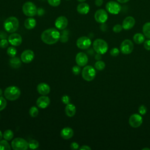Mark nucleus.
Masks as SVG:
<instances>
[{
    "label": "nucleus",
    "instance_id": "8fccbe9b",
    "mask_svg": "<svg viewBox=\"0 0 150 150\" xmlns=\"http://www.w3.org/2000/svg\"><path fill=\"white\" fill-rule=\"evenodd\" d=\"M79 2H84V1H86V0H77Z\"/></svg>",
    "mask_w": 150,
    "mask_h": 150
},
{
    "label": "nucleus",
    "instance_id": "a878e982",
    "mask_svg": "<svg viewBox=\"0 0 150 150\" xmlns=\"http://www.w3.org/2000/svg\"><path fill=\"white\" fill-rule=\"evenodd\" d=\"M142 32L146 38L150 39V22H146L143 25Z\"/></svg>",
    "mask_w": 150,
    "mask_h": 150
},
{
    "label": "nucleus",
    "instance_id": "f8f14e48",
    "mask_svg": "<svg viewBox=\"0 0 150 150\" xmlns=\"http://www.w3.org/2000/svg\"><path fill=\"white\" fill-rule=\"evenodd\" d=\"M143 121L142 117L138 114L131 115L129 118V124L133 128H138L142 124Z\"/></svg>",
    "mask_w": 150,
    "mask_h": 150
},
{
    "label": "nucleus",
    "instance_id": "c85d7f7f",
    "mask_svg": "<svg viewBox=\"0 0 150 150\" xmlns=\"http://www.w3.org/2000/svg\"><path fill=\"white\" fill-rule=\"evenodd\" d=\"M28 145H29V148L31 149H37L39 147V144L38 141L35 139H31L29 141Z\"/></svg>",
    "mask_w": 150,
    "mask_h": 150
},
{
    "label": "nucleus",
    "instance_id": "6ab92c4d",
    "mask_svg": "<svg viewBox=\"0 0 150 150\" xmlns=\"http://www.w3.org/2000/svg\"><path fill=\"white\" fill-rule=\"evenodd\" d=\"M74 135V131L70 127H66L63 128L60 131V136L64 139H69L71 138Z\"/></svg>",
    "mask_w": 150,
    "mask_h": 150
},
{
    "label": "nucleus",
    "instance_id": "f704fd0d",
    "mask_svg": "<svg viewBox=\"0 0 150 150\" xmlns=\"http://www.w3.org/2000/svg\"><path fill=\"white\" fill-rule=\"evenodd\" d=\"M81 71V69L80 67V66H74L72 67V72L74 75H78L80 74Z\"/></svg>",
    "mask_w": 150,
    "mask_h": 150
},
{
    "label": "nucleus",
    "instance_id": "412c9836",
    "mask_svg": "<svg viewBox=\"0 0 150 150\" xmlns=\"http://www.w3.org/2000/svg\"><path fill=\"white\" fill-rule=\"evenodd\" d=\"M77 12L82 15H86L90 11L89 5L85 2H81L77 6Z\"/></svg>",
    "mask_w": 150,
    "mask_h": 150
},
{
    "label": "nucleus",
    "instance_id": "f257e3e1",
    "mask_svg": "<svg viewBox=\"0 0 150 150\" xmlns=\"http://www.w3.org/2000/svg\"><path fill=\"white\" fill-rule=\"evenodd\" d=\"M60 32L55 28L47 29L44 30L41 35L42 40L47 45L56 43L60 39Z\"/></svg>",
    "mask_w": 150,
    "mask_h": 150
},
{
    "label": "nucleus",
    "instance_id": "a211bd4d",
    "mask_svg": "<svg viewBox=\"0 0 150 150\" xmlns=\"http://www.w3.org/2000/svg\"><path fill=\"white\" fill-rule=\"evenodd\" d=\"M135 23V19L131 16L126 17L122 23V28L125 30H129L132 29Z\"/></svg>",
    "mask_w": 150,
    "mask_h": 150
},
{
    "label": "nucleus",
    "instance_id": "4be33fe9",
    "mask_svg": "<svg viewBox=\"0 0 150 150\" xmlns=\"http://www.w3.org/2000/svg\"><path fill=\"white\" fill-rule=\"evenodd\" d=\"M76 108L75 105L73 104L69 103L66 104L65 107V112L68 117H71L74 116L76 114Z\"/></svg>",
    "mask_w": 150,
    "mask_h": 150
},
{
    "label": "nucleus",
    "instance_id": "c03bdc74",
    "mask_svg": "<svg viewBox=\"0 0 150 150\" xmlns=\"http://www.w3.org/2000/svg\"><path fill=\"white\" fill-rule=\"evenodd\" d=\"M103 4V0H95V4L97 6H100Z\"/></svg>",
    "mask_w": 150,
    "mask_h": 150
},
{
    "label": "nucleus",
    "instance_id": "4c0bfd02",
    "mask_svg": "<svg viewBox=\"0 0 150 150\" xmlns=\"http://www.w3.org/2000/svg\"><path fill=\"white\" fill-rule=\"evenodd\" d=\"M62 102L64 104H67L69 103H70V97L68 96L67 95H64L62 97Z\"/></svg>",
    "mask_w": 150,
    "mask_h": 150
},
{
    "label": "nucleus",
    "instance_id": "423d86ee",
    "mask_svg": "<svg viewBox=\"0 0 150 150\" xmlns=\"http://www.w3.org/2000/svg\"><path fill=\"white\" fill-rule=\"evenodd\" d=\"M82 77L87 81H90L94 80L96 77V72L93 67L91 66H86L82 70Z\"/></svg>",
    "mask_w": 150,
    "mask_h": 150
},
{
    "label": "nucleus",
    "instance_id": "f3484780",
    "mask_svg": "<svg viewBox=\"0 0 150 150\" xmlns=\"http://www.w3.org/2000/svg\"><path fill=\"white\" fill-rule=\"evenodd\" d=\"M76 62L79 66H84L88 62V57L84 52H79L76 54Z\"/></svg>",
    "mask_w": 150,
    "mask_h": 150
},
{
    "label": "nucleus",
    "instance_id": "f03ea898",
    "mask_svg": "<svg viewBox=\"0 0 150 150\" xmlns=\"http://www.w3.org/2000/svg\"><path fill=\"white\" fill-rule=\"evenodd\" d=\"M4 94L5 97L7 100L9 101H15L20 97L21 90L18 87L12 86L6 88Z\"/></svg>",
    "mask_w": 150,
    "mask_h": 150
},
{
    "label": "nucleus",
    "instance_id": "864d4df0",
    "mask_svg": "<svg viewBox=\"0 0 150 150\" xmlns=\"http://www.w3.org/2000/svg\"><path fill=\"white\" fill-rule=\"evenodd\" d=\"M66 1H69V0H66Z\"/></svg>",
    "mask_w": 150,
    "mask_h": 150
},
{
    "label": "nucleus",
    "instance_id": "a19ab883",
    "mask_svg": "<svg viewBox=\"0 0 150 150\" xmlns=\"http://www.w3.org/2000/svg\"><path fill=\"white\" fill-rule=\"evenodd\" d=\"M70 146V148L73 150H76V149H79V144H77L76 142H71Z\"/></svg>",
    "mask_w": 150,
    "mask_h": 150
},
{
    "label": "nucleus",
    "instance_id": "7ed1b4c3",
    "mask_svg": "<svg viewBox=\"0 0 150 150\" xmlns=\"http://www.w3.org/2000/svg\"><path fill=\"white\" fill-rule=\"evenodd\" d=\"M19 27V21L14 16L8 18L4 23V28L5 30L9 33L15 32Z\"/></svg>",
    "mask_w": 150,
    "mask_h": 150
},
{
    "label": "nucleus",
    "instance_id": "79ce46f5",
    "mask_svg": "<svg viewBox=\"0 0 150 150\" xmlns=\"http://www.w3.org/2000/svg\"><path fill=\"white\" fill-rule=\"evenodd\" d=\"M60 40L62 42L66 43L68 40V37L67 36V34L63 33V35L60 37Z\"/></svg>",
    "mask_w": 150,
    "mask_h": 150
},
{
    "label": "nucleus",
    "instance_id": "c756f323",
    "mask_svg": "<svg viewBox=\"0 0 150 150\" xmlns=\"http://www.w3.org/2000/svg\"><path fill=\"white\" fill-rule=\"evenodd\" d=\"M94 67L97 70L101 71L105 68V64L104 62L101 60H97L94 64Z\"/></svg>",
    "mask_w": 150,
    "mask_h": 150
},
{
    "label": "nucleus",
    "instance_id": "2f4dec72",
    "mask_svg": "<svg viewBox=\"0 0 150 150\" xmlns=\"http://www.w3.org/2000/svg\"><path fill=\"white\" fill-rule=\"evenodd\" d=\"M16 53H17V50L13 46H10L7 49V54L11 57L15 56L16 54Z\"/></svg>",
    "mask_w": 150,
    "mask_h": 150
},
{
    "label": "nucleus",
    "instance_id": "3c124183",
    "mask_svg": "<svg viewBox=\"0 0 150 150\" xmlns=\"http://www.w3.org/2000/svg\"><path fill=\"white\" fill-rule=\"evenodd\" d=\"M2 94V90H1V88H0V96Z\"/></svg>",
    "mask_w": 150,
    "mask_h": 150
},
{
    "label": "nucleus",
    "instance_id": "58836bf2",
    "mask_svg": "<svg viewBox=\"0 0 150 150\" xmlns=\"http://www.w3.org/2000/svg\"><path fill=\"white\" fill-rule=\"evenodd\" d=\"M110 54H111L112 56L116 57V56H117L119 54V53H120V50H119L117 48L114 47V48H112V49L110 50Z\"/></svg>",
    "mask_w": 150,
    "mask_h": 150
},
{
    "label": "nucleus",
    "instance_id": "39448f33",
    "mask_svg": "<svg viewBox=\"0 0 150 150\" xmlns=\"http://www.w3.org/2000/svg\"><path fill=\"white\" fill-rule=\"evenodd\" d=\"M12 148L14 150H26L29 148L28 142L22 138H16L12 141Z\"/></svg>",
    "mask_w": 150,
    "mask_h": 150
},
{
    "label": "nucleus",
    "instance_id": "9d476101",
    "mask_svg": "<svg viewBox=\"0 0 150 150\" xmlns=\"http://www.w3.org/2000/svg\"><path fill=\"white\" fill-rule=\"evenodd\" d=\"M91 44V41L90 39L87 36H81L76 41V45L80 49H87Z\"/></svg>",
    "mask_w": 150,
    "mask_h": 150
},
{
    "label": "nucleus",
    "instance_id": "4468645a",
    "mask_svg": "<svg viewBox=\"0 0 150 150\" xmlns=\"http://www.w3.org/2000/svg\"><path fill=\"white\" fill-rule=\"evenodd\" d=\"M8 40L9 43L12 46H18L22 43V39L19 34L16 33H12L9 36Z\"/></svg>",
    "mask_w": 150,
    "mask_h": 150
},
{
    "label": "nucleus",
    "instance_id": "603ef678",
    "mask_svg": "<svg viewBox=\"0 0 150 150\" xmlns=\"http://www.w3.org/2000/svg\"><path fill=\"white\" fill-rule=\"evenodd\" d=\"M145 149H148V150H150V148H144L142 149V150H145Z\"/></svg>",
    "mask_w": 150,
    "mask_h": 150
},
{
    "label": "nucleus",
    "instance_id": "49530a36",
    "mask_svg": "<svg viewBox=\"0 0 150 150\" xmlns=\"http://www.w3.org/2000/svg\"><path fill=\"white\" fill-rule=\"evenodd\" d=\"M101 55H100V54H99V53H97V54L96 55V56H95V59H96L97 60H100L101 59Z\"/></svg>",
    "mask_w": 150,
    "mask_h": 150
},
{
    "label": "nucleus",
    "instance_id": "1a4fd4ad",
    "mask_svg": "<svg viewBox=\"0 0 150 150\" xmlns=\"http://www.w3.org/2000/svg\"><path fill=\"white\" fill-rule=\"evenodd\" d=\"M134 49V44L129 39L124 40L120 45V50L124 54H130Z\"/></svg>",
    "mask_w": 150,
    "mask_h": 150
},
{
    "label": "nucleus",
    "instance_id": "5701e85b",
    "mask_svg": "<svg viewBox=\"0 0 150 150\" xmlns=\"http://www.w3.org/2000/svg\"><path fill=\"white\" fill-rule=\"evenodd\" d=\"M36 25V20L33 18H28L24 22V26L27 29H33Z\"/></svg>",
    "mask_w": 150,
    "mask_h": 150
},
{
    "label": "nucleus",
    "instance_id": "aec40b11",
    "mask_svg": "<svg viewBox=\"0 0 150 150\" xmlns=\"http://www.w3.org/2000/svg\"><path fill=\"white\" fill-rule=\"evenodd\" d=\"M37 90L41 95L46 96L48 94L50 91V86L45 83H40L37 86Z\"/></svg>",
    "mask_w": 150,
    "mask_h": 150
},
{
    "label": "nucleus",
    "instance_id": "c9c22d12",
    "mask_svg": "<svg viewBox=\"0 0 150 150\" xmlns=\"http://www.w3.org/2000/svg\"><path fill=\"white\" fill-rule=\"evenodd\" d=\"M9 42L6 39H2L0 41V47L1 48H6L8 45H9Z\"/></svg>",
    "mask_w": 150,
    "mask_h": 150
},
{
    "label": "nucleus",
    "instance_id": "b1692460",
    "mask_svg": "<svg viewBox=\"0 0 150 150\" xmlns=\"http://www.w3.org/2000/svg\"><path fill=\"white\" fill-rule=\"evenodd\" d=\"M21 60L18 57H12L9 60L10 66L15 69L19 68L21 66Z\"/></svg>",
    "mask_w": 150,
    "mask_h": 150
},
{
    "label": "nucleus",
    "instance_id": "393cba45",
    "mask_svg": "<svg viewBox=\"0 0 150 150\" xmlns=\"http://www.w3.org/2000/svg\"><path fill=\"white\" fill-rule=\"evenodd\" d=\"M133 40L137 44L142 43L145 41V36L141 33H137L134 35Z\"/></svg>",
    "mask_w": 150,
    "mask_h": 150
},
{
    "label": "nucleus",
    "instance_id": "ddd939ff",
    "mask_svg": "<svg viewBox=\"0 0 150 150\" xmlns=\"http://www.w3.org/2000/svg\"><path fill=\"white\" fill-rule=\"evenodd\" d=\"M34 57V52L32 50L27 49L22 53L21 55V59L22 62L25 63H29L33 60Z\"/></svg>",
    "mask_w": 150,
    "mask_h": 150
},
{
    "label": "nucleus",
    "instance_id": "473e14b6",
    "mask_svg": "<svg viewBox=\"0 0 150 150\" xmlns=\"http://www.w3.org/2000/svg\"><path fill=\"white\" fill-rule=\"evenodd\" d=\"M7 102L5 98L3 97H0V111L4 110L6 107Z\"/></svg>",
    "mask_w": 150,
    "mask_h": 150
},
{
    "label": "nucleus",
    "instance_id": "0eeeda50",
    "mask_svg": "<svg viewBox=\"0 0 150 150\" xmlns=\"http://www.w3.org/2000/svg\"><path fill=\"white\" fill-rule=\"evenodd\" d=\"M23 13L28 16L32 17L35 16L37 13V8L36 5L32 2H26L22 6Z\"/></svg>",
    "mask_w": 150,
    "mask_h": 150
},
{
    "label": "nucleus",
    "instance_id": "bb28decb",
    "mask_svg": "<svg viewBox=\"0 0 150 150\" xmlns=\"http://www.w3.org/2000/svg\"><path fill=\"white\" fill-rule=\"evenodd\" d=\"M11 149V145L7 142V140H0V150H10Z\"/></svg>",
    "mask_w": 150,
    "mask_h": 150
},
{
    "label": "nucleus",
    "instance_id": "72a5a7b5",
    "mask_svg": "<svg viewBox=\"0 0 150 150\" xmlns=\"http://www.w3.org/2000/svg\"><path fill=\"white\" fill-rule=\"evenodd\" d=\"M47 2L52 6H57L60 5L61 0H47Z\"/></svg>",
    "mask_w": 150,
    "mask_h": 150
},
{
    "label": "nucleus",
    "instance_id": "ea45409f",
    "mask_svg": "<svg viewBox=\"0 0 150 150\" xmlns=\"http://www.w3.org/2000/svg\"><path fill=\"white\" fill-rule=\"evenodd\" d=\"M138 111L141 115H144L146 112V108L145 105H141V106L139 107L138 108Z\"/></svg>",
    "mask_w": 150,
    "mask_h": 150
},
{
    "label": "nucleus",
    "instance_id": "20e7f679",
    "mask_svg": "<svg viewBox=\"0 0 150 150\" xmlns=\"http://www.w3.org/2000/svg\"><path fill=\"white\" fill-rule=\"evenodd\" d=\"M93 47L95 52L100 54L105 53L108 50V44L101 39H96L93 43Z\"/></svg>",
    "mask_w": 150,
    "mask_h": 150
},
{
    "label": "nucleus",
    "instance_id": "de8ad7c7",
    "mask_svg": "<svg viewBox=\"0 0 150 150\" xmlns=\"http://www.w3.org/2000/svg\"><path fill=\"white\" fill-rule=\"evenodd\" d=\"M117 2L121 3V4H125L126 2H128L129 0H117Z\"/></svg>",
    "mask_w": 150,
    "mask_h": 150
},
{
    "label": "nucleus",
    "instance_id": "dca6fc26",
    "mask_svg": "<svg viewBox=\"0 0 150 150\" xmlns=\"http://www.w3.org/2000/svg\"><path fill=\"white\" fill-rule=\"evenodd\" d=\"M55 26L59 30L64 29L68 25V20L64 16H60L55 21Z\"/></svg>",
    "mask_w": 150,
    "mask_h": 150
},
{
    "label": "nucleus",
    "instance_id": "e433bc0d",
    "mask_svg": "<svg viewBox=\"0 0 150 150\" xmlns=\"http://www.w3.org/2000/svg\"><path fill=\"white\" fill-rule=\"evenodd\" d=\"M122 26L120 24L115 25L112 28V30L115 33H119L122 30Z\"/></svg>",
    "mask_w": 150,
    "mask_h": 150
},
{
    "label": "nucleus",
    "instance_id": "6e6552de",
    "mask_svg": "<svg viewBox=\"0 0 150 150\" xmlns=\"http://www.w3.org/2000/svg\"><path fill=\"white\" fill-rule=\"evenodd\" d=\"M107 11L111 14L117 15L121 10V6L119 3L114 1H108L105 5Z\"/></svg>",
    "mask_w": 150,
    "mask_h": 150
},
{
    "label": "nucleus",
    "instance_id": "7c9ffc66",
    "mask_svg": "<svg viewBox=\"0 0 150 150\" xmlns=\"http://www.w3.org/2000/svg\"><path fill=\"white\" fill-rule=\"evenodd\" d=\"M29 115L32 117L34 118V117H36L38 116V115L39 114V110H38V108L36 107L32 106L29 109Z\"/></svg>",
    "mask_w": 150,
    "mask_h": 150
},
{
    "label": "nucleus",
    "instance_id": "37998d69",
    "mask_svg": "<svg viewBox=\"0 0 150 150\" xmlns=\"http://www.w3.org/2000/svg\"><path fill=\"white\" fill-rule=\"evenodd\" d=\"M144 46L147 50H150V40H146L144 41Z\"/></svg>",
    "mask_w": 150,
    "mask_h": 150
},
{
    "label": "nucleus",
    "instance_id": "9b49d317",
    "mask_svg": "<svg viewBox=\"0 0 150 150\" xmlns=\"http://www.w3.org/2000/svg\"><path fill=\"white\" fill-rule=\"evenodd\" d=\"M94 19L98 23H104L108 19L107 12L103 9H98L94 13Z\"/></svg>",
    "mask_w": 150,
    "mask_h": 150
},
{
    "label": "nucleus",
    "instance_id": "2eb2a0df",
    "mask_svg": "<svg viewBox=\"0 0 150 150\" xmlns=\"http://www.w3.org/2000/svg\"><path fill=\"white\" fill-rule=\"evenodd\" d=\"M50 100L49 97L44 95L39 97L36 100L37 106L42 109H44L47 107L50 104Z\"/></svg>",
    "mask_w": 150,
    "mask_h": 150
},
{
    "label": "nucleus",
    "instance_id": "cd10ccee",
    "mask_svg": "<svg viewBox=\"0 0 150 150\" xmlns=\"http://www.w3.org/2000/svg\"><path fill=\"white\" fill-rule=\"evenodd\" d=\"M3 137L7 141L11 140L13 137V132L11 129H6L3 133Z\"/></svg>",
    "mask_w": 150,
    "mask_h": 150
},
{
    "label": "nucleus",
    "instance_id": "09e8293b",
    "mask_svg": "<svg viewBox=\"0 0 150 150\" xmlns=\"http://www.w3.org/2000/svg\"><path fill=\"white\" fill-rule=\"evenodd\" d=\"M2 137H3V134H2V132L0 131V140H1V139H2Z\"/></svg>",
    "mask_w": 150,
    "mask_h": 150
},
{
    "label": "nucleus",
    "instance_id": "a18cd8bd",
    "mask_svg": "<svg viewBox=\"0 0 150 150\" xmlns=\"http://www.w3.org/2000/svg\"><path fill=\"white\" fill-rule=\"evenodd\" d=\"M80 150H91V148L87 145H83L80 148H79Z\"/></svg>",
    "mask_w": 150,
    "mask_h": 150
}]
</instances>
